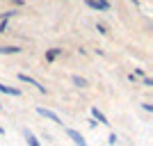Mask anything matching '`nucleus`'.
Returning a JSON list of instances; mask_svg holds the SVG:
<instances>
[{
    "label": "nucleus",
    "mask_w": 153,
    "mask_h": 146,
    "mask_svg": "<svg viewBox=\"0 0 153 146\" xmlns=\"http://www.w3.org/2000/svg\"><path fill=\"white\" fill-rule=\"evenodd\" d=\"M16 78H19L21 82H25V84H30V87H34V89H37V91H39V94H48V89H46L44 84L39 82V80H34V78H32V76H27V73H19V76H16Z\"/></svg>",
    "instance_id": "nucleus-1"
},
{
    "label": "nucleus",
    "mask_w": 153,
    "mask_h": 146,
    "mask_svg": "<svg viewBox=\"0 0 153 146\" xmlns=\"http://www.w3.org/2000/svg\"><path fill=\"white\" fill-rule=\"evenodd\" d=\"M34 110H37V114H39V116H44V119H48V121H53V123L62 126V119H59V116L55 114L53 110H48V107H41V105H37Z\"/></svg>",
    "instance_id": "nucleus-2"
},
{
    "label": "nucleus",
    "mask_w": 153,
    "mask_h": 146,
    "mask_svg": "<svg viewBox=\"0 0 153 146\" xmlns=\"http://www.w3.org/2000/svg\"><path fill=\"white\" fill-rule=\"evenodd\" d=\"M66 137H69V139L73 142L76 146H87V142H85L82 133H78L76 128H66Z\"/></svg>",
    "instance_id": "nucleus-3"
},
{
    "label": "nucleus",
    "mask_w": 153,
    "mask_h": 146,
    "mask_svg": "<svg viewBox=\"0 0 153 146\" xmlns=\"http://www.w3.org/2000/svg\"><path fill=\"white\" fill-rule=\"evenodd\" d=\"M85 5L94 9V12H108L110 9V2L108 0H85Z\"/></svg>",
    "instance_id": "nucleus-4"
},
{
    "label": "nucleus",
    "mask_w": 153,
    "mask_h": 146,
    "mask_svg": "<svg viewBox=\"0 0 153 146\" xmlns=\"http://www.w3.org/2000/svg\"><path fill=\"white\" fill-rule=\"evenodd\" d=\"M91 119L96 121V123H98V126H110V121H108V116L103 114L101 110L96 107V105H91Z\"/></svg>",
    "instance_id": "nucleus-5"
},
{
    "label": "nucleus",
    "mask_w": 153,
    "mask_h": 146,
    "mask_svg": "<svg viewBox=\"0 0 153 146\" xmlns=\"http://www.w3.org/2000/svg\"><path fill=\"white\" fill-rule=\"evenodd\" d=\"M23 137H25V144H27V146H41L39 137H37L34 133H32L30 128H23Z\"/></svg>",
    "instance_id": "nucleus-6"
},
{
    "label": "nucleus",
    "mask_w": 153,
    "mask_h": 146,
    "mask_svg": "<svg viewBox=\"0 0 153 146\" xmlns=\"http://www.w3.org/2000/svg\"><path fill=\"white\" fill-rule=\"evenodd\" d=\"M62 53H64L62 48H48V50L44 53V57H46V62H48V64H53L57 57H62Z\"/></svg>",
    "instance_id": "nucleus-7"
},
{
    "label": "nucleus",
    "mask_w": 153,
    "mask_h": 146,
    "mask_svg": "<svg viewBox=\"0 0 153 146\" xmlns=\"http://www.w3.org/2000/svg\"><path fill=\"white\" fill-rule=\"evenodd\" d=\"M0 94H7V96H21V89L19 87H9V84H5V82H0Z\"/></svg>",
    "instance_id": "nucleus-8"
},
{
    "label": "nucleus",
    "mask_w": 153,
    "mask_h": 146,
    "mask_svg": "<svg viewBox=\"0 0 153 146\" xmlns=\"http://www.w3.org/2000/svg\"><path fill=\"white\" fill-rule=\"evenodd\" d=\"M23 48L21 46H0V55H21Z\"/></svg>",
    "instance_id": "nucleus-9"
},
{
    "label": "nucleus",
    "mask_w": 153,
    "mask_h": 146,
    "mask_svg": "<svg viewBox=\"0 0 153 146\" xmlns=\"http://www.w3.org/2000/svg\"><path fill=\"white\" fill-rule=\"evenodd\" d=\"M71 82H73V87H80V89H87V87H89L87 78H82V76H71Z\"/></svg>",
    "instance_id": "nucleus-10"
},
{
    "label": "nucleus",
    "mask_w": 153,
    "mask_h": 146,
    "mask_svg": "<svg viewBox=\"0 0 153 146\" xmlns=\"http://www.w3.org/2000/svg\"><path fill=\"white\" fill-rule=\"evenodd\" d=\"M19 14V9H7V12L0 14V23H9V19H14Z\"/></svg>",
    "instance_id": "nucleus-11"
},
{
    "label": "nucleus",
    "mask_w": 153,
    "mask_h": 146,
    "mask_svg": "<svg viewBox=\"0 0 153 146\" xmlns=\"http://www.w3.org/2000/svg\"><path fill=\"white\" fill-rule=\"evenodd\" d=\"M117 142H119V139H117V133H110V137H108V144H110V146H117Z\"/></svg>",
    "instance_id": "nucleus-12"
},
{
    "label": "nucleus",
    "mask_w": 153,
    "mask_h": 146,
    "mask_svg": "<svg viewBox=\"0 0 153 146\" xmlns=\"http://www.w3.org/2000/svg\"><path fill=\"white\" fill-rule=\"evenodd\" d=\"M96 30H98V34H108V27H105V23H96Z\"/></svg>",
    "instance_id": "nucleus-13"
},
{
    "label": "nucleus",
    "mask_w": 153,
    "mask_h": 146,
    "mask_svg": "<svg viewBox=\"0 0 153 146\" xmlns=\"http://www.w3.org/2000/svg\"><path fill=\"white\" fill-rule=\"evenodd\" d=\"M142 84H144V87H153V80H151V78H142Z\"/></svg>",
    "instance_id": "nucleus-14"
},
{
    "label": "nucleus",
    "mask_w": 153,
    "mask_h": 146,
    "mask_svg": "<svg viewBox=\"0 0 153 146\" xmlns=\"http://www.w3.org/2000/svg\"><path fill=\"white\" fill-rule=\"evenodd\" d=\"M142 110H144V112H153V105L151 103H142Z\"/></svg>",
    "instance_id": "nucleus-15"
},
{
    "label": "nucleus",
    "mask_w": 153,
    "mask_h": 146,
    "mask_svg": "<svg viewBox=\"0 0 153 146\" xmlns=\"http://www.w3.org/2000/svg\"><path fill=\"white\" fill-rule=\"evenodd\" d=\"M12 2H14L16 7H23V5H25V0H12Z\"/></svg>",
    "instance_id": "nucleus-16"
},
{
    "label": "nucleus",
    "mask_w": 153,
    "mask_h": 146,
    "mask_svg": "<svg viewBox=\"0 0 153 146\" xmlns=\"http://www.w3.org/2000/svg\"><path fill=\"white\" fill-rule=\"evenodd\" d=\"M128 2H133L135 7H140V0H128Z\"/></svg>",
    "instance_id": "nucleus-17"
},
{
    "label": "nucleus",
    "mask_w": 153,
    "mask_h": 146,
    "mask_svg": "<svg viewBox=\"0 0 153 146\" xmlns=\"http://www.w3.org/2000/svg\"><path fill=\"white\" fill-rule=\"evenodd\" d=\"M0 112H5V105H2V103H0Z\"/></svg>",
    "instance_id": "nucleus-18"
},
{
    "label": "nucleus",
    "mask_w": 153,
    "mask_h": 146,
    "mask_svg": "<svg viewBox=\"0 0 153 146\" xmlns=\"http://www.w3.org/2000/svg\"><path fill=\"white\" fill-rule=\"evenodd\" d=\"M0 135H5V128H2V126H0Z\"/></svg>",
    "instance_id": "nucleus-19"
}]
</instances>
